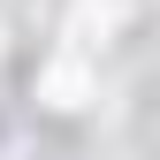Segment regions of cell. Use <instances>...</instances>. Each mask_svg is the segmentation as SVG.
Segmentation results:
<instances>
[{
  "mask_svg": "<svg viewBox=\"0 0 160 160\" xmlns=\"http://www.w3.org/2000/svg\"><path fill=\"white\" fill-rule=\"evenodd\" d=\"M99 92V76H92V61H84V53H53V61L46 69H38V99H46V107H84V99Z\"/></svg>",
  "mask_w": 160,
  "mask_h": 160,
  "instance_id": "6da1fadb",
  "label": "cell"
},
{
  "mask_svg": "<svg viewBox=\"0 0 160 160\" xmlns=\"http://www.w3.org/2000/svg\"><path fill=\"white\" fill-rule=\"evenodd\" d=\"M114 23H122V0H84V8L69 15V53H84V46H107Z\"/></svg>",
  "mask_w": 160,
  "mask_h": 160,
  "instance_id": "7a4b0ae2",
  "label": "cell"
}]
</instances>
